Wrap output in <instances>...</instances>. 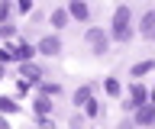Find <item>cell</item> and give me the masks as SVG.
I'll return each mask as SVG.
<instances>
[{
	"instance_id": "6da1fadb",
	"label": "cell",
	"mask_w": 155,
	"mask_h": 129,
	"mask_svg": "<svg viewBox=\"0 0 155 129\" xmlns=\"http://www.w3.org/2000/svg\"><path fill=\"white\" fill-rule=\"evenodd\" d=\"M133 29H129V7H116L113 13V39L116 42H129Z\"/></svg>"
},
{
	"instance_id": "7a4b0ae2",
	"label": "cell",
	"mask_w": 155,
	"mask_h": 129,
	"mask_svg": "<svg viewBox=\"0 0 155 129\" xmlns=\"http://www.w3.org/2000/svg\"><path fill=\"white\" fill-rule=\"evenodd\" d=\"M87 42H91L94 55H104V52L110 49V39H107V32H104V29H87Z\"/></svg>"
},
{
	"instance_id": "3957f363",
	"label": "cell",
	"mask_w": 155,
	"mask_h": 129,
	"mask_svg": "<svg viewBox=\"0 0 155 129\" xmlns=\"http://www.w3.org/2000/svg\"><path fill=\"white\" fill-rule=\"evenodd\" d=\"M39 55H48V58H55V55H61V39L58 36H45V39L36 45Z\"/></svg>"
},
{
	"instance_id": "277c9868",
	"label": "cell",
	"mask_w": 155,
	"mask_h": 129,
	"mask_svg": "<svg viewBox=\"0 0 155 129\" xmlns=\"http://www.w3.org/2000/svg\"><path fill=\"white\" fill-rule=\"evenodd\" d=\"M136 126H155V103H142L136 110Z\"/></svg>"
},
{
	"instance_id": "5b68a950",
	"label": "cell",
	"mask_w": 155,
	"mask_h": 129,
	"mask_svg": "<svg viewBox=\"0 0 155 129\" xmlns=\"http://www.w3.org/2000/svg\"><path fill=\"white\" fill-rule=\"evenodd\" d=\"M145 97H149V94H145L142 84H133V87H129V110H139L142 103H149Z\"/></svg>"
},
{
	"instance_id": "8992f818",
	"label": "cell",
	"mask_w": 155,
	"mask_h": 129,
	"mask_svg": "<svg viewBox=\"0 0 155 129\" xmlns=\"http://www.w3.org/2000/svg\"><path fill=\"white\" fill-rule=\"evenodd\" d=\"M139 32H142V39H155V10H149L139 20Z\"/></svg>"
},
{
	"instance_id": "52a82bcc",
	"label": "cell",
	"mask_w": 155,
	"mask_h": 129,
	"mask_svg": "<svg viewBox=\"0 0 155 129\" xmlns=\"http://www.w3.org/2000/svg\"><path fill=\"white\" fill-rule=\"evenodd\" d=\"M68 16H74V20H87V16H91V7H87L84 0H71V3H68Z\"/></svg>"
},
{
	"instance_id": "ba28073f",
	"label": "cell",
	"mask_w": 155,
	"mask_h": 129,
	"mask_svg": "<svg viewBox=\"0 0 155 129\" xmlns=\"http://www.w3.org/2000/svg\"><path fill=\"white\" fill-rule=\"evenodd\" d=\"M32 55H36V49H32V45H26V42H23V45L13 52V58H19V61H29Z\"/></svg>"
},
{
	"instance_id": "9c48e42d",
	"label": "cell",
	"mask_w": 155,
	"mask_h": 129,
	"mask_svg": "<svg viewBox=\"0 0 155 129\" xmlns=\"http://www.w3.org/2000/svg\"><path fill=\"white\" fill-rule=\"evenodd\" d=\"M152 68H155L152 58H149V61H139V65H133V78H142V74H149Z\"/></svg>"
},
{
	"instance_id": "30bf717a",
	"label": "cell",
	"mask_w": 155,
	"mask_h": 129,
	"mask_svg": "<svg viewBox=\"0 0 155 129\" xmlns=\"http://www.w3.org/2000/svg\"><path fill=\"white\" fill-rule=\"evenodd\" d=\"M36 78H39V68H36V65H29V61H23V81L32 84Z\"/></svg>"
},
{
	"instance_id": "8fae6325",
	"label": "cell",
	"mask_w": 155,
	"mask_h": 129,
	"mask_svg": "<svg viewBox=\"0 0 155 129\" xmlns=\"http://www.w3.org/2000/svg\"><path fill=\"white\" fill-rule=\"evenodd\" d=\"M52 26H55V29H65L68 26V10H55L52 13Z\"/></svg>"
},
{
	"instance_id": "7c38bea8",
	"label": "cell",
	"mask_w": 155,
	"mask_h": 129,
	"mask_svg": "<svg viewBox=\"0 0 155 129\" xmlns=\"http://www.w3.org/2000/svg\"><path fill=\"white\" fill-rule=\"evenodd\" d=\"M0 110H3V113H16V100H10V97H0Z\"/></svg>"
},
{
	"instance_id": "4fadbf2b",
	"label": "cell",
	"mask_w": 155,
	"mask_h": 129,
	"mask_svg": "<svg viewBox=\"0 0 155 129\" xmlns=\"http://www.w3.org/2000/svg\"><path fill=\"white\" fill-rule=\"evenodd\" d=\"M87 100H91V87H81L74 94V103H87Z\"/></svg>"
},
{
	"instance_id": "5bb4252c",
	"label": "cell",
	"mask_w": 155,
	"mask_h": 129,
	"mask_svg": "<svg viewBox=\"0 0 155 129\" xmlns=\"http://www.w3.org/2000/svg\"><path fill=\"white\" fill-rule=\"evenodd\" d=\"M107 94H120V81L116 78H107Z\"/></svg>"
},
{
	"instance_id": "9a60e30c",
	"label": "cell",
	"mask_w": 155,
	"mask_h": 129,
	"mask_svg": "<svg viewBox=\"0 0 155 129\" xmlns=\"http://www.w3.org/2000/svg\"><path fill=\"white\" fill-rule=\"evenodd\" d=\"M10 16V0H0V23Z\"/></svg>"
},
{
	"instance_id": "2e32d148",
	"label": "cell",
	"mask_w": 155,
	"mask_h": 129,
	"mask_svg": "<svg viewBox=\"0 0 155 129\" xmlns=\"http://www.w3.org/2000/svg\"><path fill=\"white\" fill-rule=\"evenodd\" d=\"M36 110H39V113H48L52 107H48V100H45V97H39V100H36Z\"/></svg>"
},
{
	"instance_id": "e0dca14e",
	"label": "cell",
	"mask_w": 155,
	"mask_h": 129,
	"mask_svg": "<svg viewBox=\"0 0 155 129\" xmlns=\"http://www.w3.org/2000/svg\"><path fill=\"white\" fill-rule=\"evenodd\" d=\"M16 7H19L23 13H26V10H32V0H16Z\"/></svg>"
},
{
	"instance_id": "ac0fdd59",
	"label": "cell",
	"mask_w": 155,
	"mask_h": 129,
	"mask_svg": "<svg viewBox=\"0 0 155 129\" xmlns=\"http://www.w3.org/2000/svg\"><path fill=\"white\" fill-rule=\"evenodd\" d=\"M84 107H87V116H97V103H94V100H87Z\"/></svg>"
},
{
	"instance_id": "d6986e66",
	"label": "cell",
	"mask_w": 155,
	"mask_h": 129,
	"mask_svg": "<svg viewBox=\"0 0 155 129\" xmlns=\"http://www.w3.org/2000/svg\"><path fill=\"white\" fill-rule=\"evenodd\" d=\"M13 58V52H7V49H0V65H3V61H10Z\"/></svg>"
},
{
	"instance_id": "ffe728a7",
	"label": "cell",
	"mask_w": 155,
	"mask_h": 129,
	"mask_svg": "<svg viewBox=\"0 0 155 129\" xmlns=\"http://www.w3.org/2000/svg\"><path fill=\"white\" fill-rule=\"evenodd\" d=\"M136 126V123H120V129H133Z\"/></svg>"
},
{
	"instance_id": "44dd1931",
	"label": "cell",
	"mask_w": 155,
	"mask_h": 129,
	"mask_svg": "<svg viewBox=\"0 0 155 129\" xmlns=\"http://www.w3.org/2000/svg\"><path fill=\"white\" fill-rule=\"evenodd\" d=\"M0 129H10V123H7V119H0Z\"/></svg>"
},
{
	"instance_id": "7402d4cb",
	"label": "cell",
	"mask_w": 155,
	"mask_h": 129,
	"mask_svg": "<svg viewBox=\"0 0 155 129\" xmlns=\"http://www.w3.org/2000/svg\"><path fill=\"white\" fill-rule=\"evenodd\" d=\"M3 74H7V71H3V65H0V81H3Z\"/></svg>"
},
{
	"instance_id": "603a6c76",
	"label": "cell",
	"mask_w": 155,
	"mask_h": 129,
	"mask_svg": "<svg viewBox=\"0 0 155 129\" xmlns=\"http://www.w3.org/2000/svg\"><path fill=\"white\" fill-rule=\"evenodd\" d=\"M152 129H155V126H152Z\"/></svg>"
}]
</instances>
